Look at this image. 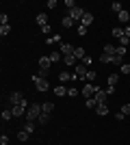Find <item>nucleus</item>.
Here are the masks:
<instances>
[{
	"label": "nucleus",
	"mask_w": 130,
	"mask_h": 145,
	"mask_svg": "<svg viewBox=\"0 0 130 145\" xmlns=\"http://www.w3.org/2000/svg\"><path fill=\"white\" fill-rule=\"evenodd\" d=\"M33 82H35V87H37V91H48L50 89V80L46 78V76H33Z\"/></svg>",
	"instance_id": "1"
},
{
	"label": "nucleus",
	"mask_w": 130,
	"mask_h": 145,
	"mask_svg": "<svg viewBox=\"0 0 130 145\" xmlns=\"http://www.w3.org/2000/svg\"><path fill=\"white\" fill-rule=\"evenodd\" d=\"M41 115V104H31V108L26 110V119L28 121H37V117Z\"/></svg>",
	"instance_id": "2"
},
{
	"label": "nucleus",
	"mask_w": 130,
	"mask_h": 145,
	"mask_svg": "<svg viewBox=\"0 0 130 145\" xmlns=\"http://www.w3.org/2000/svg\"><path fill=\"white\" fill-rule=\"evenodd\" d=\"M50 67H52V63H50V59L48 56H41V59H39V69H41V76H46V74L50 72Z\"/></svg>",
	"instance_id": "3"
},
{
	"label": "nucleus",
	"mask_w": 130,
	"mask_h": 145,
	"mask_svg": "<svg viewBox=\"0 0 130 145\" xmlns=\"http://www.w3.org/2000/svg\"><path fill=\"white\" fill-rule=\"evenodd\" d=\"M87 72H89V67H85L82 63H78V65H76V69H74V76H76V80H85Z\"/></svg>",
	"instance_id": "4"
},
{
	"label": "nucleus",
	"mask_w": 130,
	"mask_h": 145,
	"mask_svg": "<svg viewBox=\"0 0 130 145\" xmlns=\"http://www.w3.org/2000/svg\"><path fill=\"white\" fill-rule=\"evenodd\" d=\"M93 93H95V85L85 82V85H82V97H85V100H89V97H93Z\"/></svg>",
	"instance_id": "5"
},
{
	"label": "nucleus",
	"mask_w": 130,
	"mask_h": 145,
	"mask_svg": "<svg viewBox=\"0 0 130 145\" xmlns=\"http://www.w3.org/2000/svg\"><path fill=\"white\" fill-rule=\"evenodd\" d=\"M82 15H85V11H82L80 7H74V9L69 11V18L74 20V22H80V20H82Z\"/></svg>",
	"instance_id": "6"
},
{
	"label": "nucleus",
	"mask_w": 130,
	"mask_h": 145,
	"mask_svg": "<svg viewBox=\"0 0 130 145\" xmlns=\"http://www.w3.org/2000/svg\"><path fill=\"white\" fill-rule=\"evenodd\" d=\"M9 100H11V106H18V104H24V102H26V97L22 95V93H18V91H15V93H11V97H9Z\"/></svg>",
	"instance_id": "7"
},
{
	"label": "nucleus",
	"mask_w": 130,
	"mask_h": 145,
	"mask_svg": "<svg viewBox=\"0 0 130 145\" xmlns=\"http://www.w3.org/2000/svg\"><path fill=\"white\" fill-rule=\"evenodd\" d=\"M93 100H95L98 104H106V93H104L102 89H100V87H95V93H93Z\"/></svg>",
	"instance_id": "8"
},
{
	"label": "nucleus",
	"mask_w": 130,
	"mask_h": 145,
	"mask_svg": "<svg viewBox=\"0 0 130 145\" xmlns=\"http://www.w3.org/2000/svg\"><path fill=\"white\" fill-rule=\"evenodd\" d=\"M59 80H61V85H65V82L76 80V76H74V74H69V72H61V74H59Z\"/></svg>",
	"instance_id": "9"
},
{
	"label": "nucleus",
	"mask_w": 130,
	"mask_h": 145,
	"mask_svg": "<svg viewBox=\"0 0 130 145\" xmlns=\"http://www.w3.org/2000/svg\"><path fill=\"white\" fill-rule=\"evenodd\" d=\"M80 24H82V26H87V28H89V26L93 24V13L85 11V15H82V20H80Z\"/></svg>",
	"instance_id": "10"
},
{
	"label": "nucleus",
	"mask_w": 130,
	"mask_h": 145,
	"mask_svg": "<svg viewBox=\"0 0 130 145\" xmlns=\"http://www.w3.org/2000/svg\"><path fill=\"white\" fill-rule=\"evenodd\" d=\"M59 52H61L63 56H65V54H74V46H69V43L63 41V43H61V50H59Z\"/></svg>",
	"instance_id": "11"
},
{
	"label": "nucleus",
	"mask_w": 130,
	"mask_h": 145,
	"mask_svg": "<svg viewBox=\"0 0 130 145\" xmlns=\"http://www.w3.org/2000/svg\"><path fill=\"white\" fill-rule=\"evenodd\" d=\"M95 113H98L100 117L108 115V106H106V104H98V106H95Z\"/></svg>",
	"instance_id": "12"
},
{
	"label": "nucleus",
	"mask_w": 130,
	"mask_h": 145,
	"mask_svg": "<svg viewBox=\"0 0 130 145\" xmlns=\"http://www.w3.org/2000/svg\"><path fill=\"white\" fill-rule=\"evenodd\" d=\"M35 22H37L39 26H46V24H48V15H46V13H37Z\"/></svg>",
	"instance_id": "13"
},
{
	"label": "nucleus",
	"mask_w": 130,
	"mask_h": 145,
	"mask_svg": "<svg viewBox=\"0 0 130 145\" xmlns=\"http://www.w3.org/2000/svg\"><path fill=\"white\" fill-rule=\"evenodd\" d=\"M54 110V102H46V104H41V113H46V115H50Z\"/></svg>",
	"instance_id": "14"
},
{
	"label": "nucleus",
	"mask_w": 130,
	"mask_h": 145,
	"mask_svg": "<svg viewBox=\"0 0 130 145\" xmlns=\"http://www.w3.org/2000/svg\"><path fill=\"white\" fill-rule=\"evenodd\" d=\"M117 20L122 22V24H126V22L130 20V13L126 11V9H124V11H119V13H117Z\"/></svg>",
	"instance_id": "15"
},
{
	"label": "nucleus",
	"mask_w": 130,
	"mask_h": 145,
	"mask_svg": "<svg viewBox=\"0 0 130 145\" xmlns=\"http://www.w3.org/2000/svg\"><path fill=\"white\" fill-rule=\"evenodd\" d=\"M63 61H65V65H78V61H76L74 59V54H65V56H63Z\"/></svg>",
	"instance_id": "16"
},
{
	"label": "nucleus",
	"mask_w": 130,
	"mask_h": 145,
	"mask_svg": "<svg viewBox=\"0 0 130 145\" xmlns=\"http://www.w3.org/2000/svg\"><path fill=\"white\" fill-rule=\"evenodd\" d=\"M54 93L59 97H65L67 95V89H65V85H59V87H54Z\"/></svg>",
	"instance_id": "17"
},
{
	"label": "nucleus",
	"mask_w": 130,
	"mask_h": 145,
	"mask_svg": "<svg viewBox=\"0 0 130 145\" xmlns=\"http://www.w3.org/2000/svg\"><path fill=\"white\" fill-rule=\"evenodd\" d=\"M48 59H50V63H59V61H63V54L61 52H52Z\"/></svg>",
	"instance_id": "18"
},
{
	"label": "nucleus",
	"mask_w": 130,
	"mask_h": 145,
	"mask_svg": "<svg viewBox=\"0 0 130 145\" xmlns=\"http://www.w3.org/2000/svg\"><path fill=\"white\" fill-rule=\"evenodd\" d=\"M100 63H115V56L104 54V52H102V56H100Z\"/></svg>",
	"instance_id": "19"
},
{
	"label": "nucleus",
	"mask_w": 130,
	"mask_h": 145,
	"mask_svg": "<svg viewBox=\"0 0 130 145\" xmlns=\"http://www.w3.org/2000/svg\"><path fill=\"white\" fill-rule=\"evenodd\" d=\"M95 78H98V74L93 72V69H89V72H87V76H85V80H87V82H91V85H93V80H95Z\"/></svg>",
	"instance_id": "20"
},
{
	"label": "nucleus",
	"mask_w": 130,
	"mask_h": 145,
	"mask_svg": "<svg viewBox=\"0 0 130 145\" xmlns=\"http://www.w3.org/2000/svg\"><path fill=\"white\" fill-rule=\"evenodd\" d=\"M115 56H119V59H124V56H126V48H124V46H115Z\"/></svg>",
	"instance_id": "21"
},
{
	"label": "nucleus",
	"mask_w": 130,
	"mask_h": 145,
	"mask_svg": "<svg viewBox=\"0 0 130 145\" xmlns=\"http://www.w3.org/2000/svg\"><path fill=\"white\" fill-rule=\"evenodd\" d=\"M85 56L87 54H85V50H82V48H74V59L76 61H78V59H85Z\"/></svg>",
	"instance_id": "22"
},
{
	"label": "nucleus",
	"mask_w": 130,
	"mask_h": 145,
	"mask_svg": "<svg viewBox=\"0 0 130 145\" xmlns=\"http://www.w3.org/2000/svg\"><path fill=\"white\" fill-rule=\"evenodd\" d=\"M104 54L115 56V46H113V43H106V46H104Z\"/></svg>",
	"instance_id": "23"
},
{
	"label": "nucleus",
	"mask_w": 130,
	"mask_h": 145,
	"mask_svg": "<svg viewBox=\"0 0 130 145\" xmlns=\"http://www.w3.org/2000/svg\"><path fill=\"white\" fill-rule=\"evenodd\" d=\"M122 35H124V28H122V26H115V28H113V37H115V39H119Z\"/></svg>",
	"instance_id": "24"
},
{
	"label": "nucleus",
	"mask_w": 130,
	"mask_h": 145,
	"mask_svg": "<svg viewBox=\"0 0 130 145\" xmlns=\"http://www.w3.org/2000/svg\"><path fill=\"white\" fill-rule=\"evenodd\" d=\"M117 80H119L117 74H111V76H108V87H115V85H117Z\"/></svg>",
	"instance_id": "25"
},
{
	"label": "nucleus",
	"mask_w": 130,
	"mask_h": 145,
	"mask_svg": "<svg viewBox=\"0 0 130 145\" xmlns=\"http://www.w3.org/2000/svg\"><path fill=\"white\" fill-rule=\"evenodd\" d=\"M24 132H28V134L35 132V121H28V123H26V126H24Z\"/></svg>",
	"instance_id": "26"
},
{
	"label": "nucleus",
	"mask_w": 130,
	"mask_h": 145,
	"mask_svg": "<svg viewBox=\"0 0 130 145\" xmlns=\"http://www.w3.org/2000/svg\"><path fill=\"white\" fill-rule=\"evenodd\" d=\"M74 24H76V22H74L72 18H69V15H67V18H63V26H65V28H72Z\"/></svg>",
	"instance_id": "27"
},
{
	"label": "nucleus",
	"mask_w": 130,
	"mask_h": 145,
	"mask_svg": "<svg viewBox=\"0 0 130 145\" xmlns=\"http://www.w3.org/2000/svg\"><path fill=\"white\" fill-rule=\"evenodd\" d=\"M117 41H119V46H124V48H128V43H130V37L122 35V37H119V39H117Z\"/></svg>",
	"instance_id": "28"
},
{
	"label": "nucleus",
	"mask_w": 130,
	"mask_h": 145,
	"mask_svg": "<svg viewBox=\"0 0 130 145\" xmlns=\"http://www.w3.org/2000/svg\"><path fill=\"white\" fill-rule=\"evenodd\" d=\"M11 33V24H5V26H0V35L5 37V35H9Z\"/></svg>",
	"instance_id": "29"
},
{
	"label": "nucleus",
	"mask_w": 130,
	"mask_h": 145,
	"mask_svg": "<svg viewBox=\"0 0 130 145\" xmlns=\"http://www.w3.org/2000/svg\"><path fill=\"white\" fill-rule=\"evenodd\" d=\"M67 95L69 97H76V95H80V91L76 89V87H69V89H67Z\"/></svg>",
	"instance_id": "30"
},
{
	"label": "nucleus",
	"mask_w": 130,
	"mask_h": 145,
	"mask_svg": "<svg viewBox=\"0 0 130 145\" xmlns=\"http://www.w3.org/2000/svg\"><path fill=\"white\" fill-rule=\"evenodd\" d=\"M0 115H2V119H5V121L13 119V113H11V108H9V110H2V113H0Z\"/></svg>",
	"instance_id": "31"
},
{
	"label": "nucleus",
	"mask_w": 130,
	"mask_h": 145,
	"mask_svg": "<svg viewBox=\"0 0 130 145\" xmlns=\"http://www.w3.org/2000/svg\"><path fill=\"white\" fill-rule=\"evenodd\" d=\"M28 137H31V134H28V132H24V130H20V132H18V141H22V143H24V141L28 139Z\"/></svg>",
	"instance_id": "32"
},
{
	"label": "nucleus",
	"mask_w": 130,
	"mask_h": 145,
	"mask_svg": "<svg viewBox=\"0 0 130 145\" xmlns=\"http://www.w3.org/2000/svg\"><path fill=\"white\" fill-rule=\"evenodd\" d=\"M56 41H61V35H52V37H48V39H46V43H56Z\"/></svg>",
	"instance_id": "33"
},
{
	"label": "nucleus",
	"mask_w": 130,
	"mask_h": 145,
	"mask_svg": "<svg viewBox=\"0 0 130 145\" xmlns=\"http://www.w3.org/2000/svg\"><path fill=\"white\" fill-rule=\"evenodd\" d=\"M48 119H50V115H46V113H41V115L37 117V121H39V123H48Z\"/></svg>",
	"instance_id": "34"
},
{
	"label": "nucleus",
	"mask_w": 130,
	"mask_h": 145,
	"mask_svg": "<svg viewBox=\"0 0 130 145\" xmlns=\"http://www.w3.org/2000/svg\"><path fill=\"white\" fill-rule=\"evenodd\" d=\"M5 24H9V15H7V13H0V26H5Z\"/></svg>",
	"instance_id": "35"
},
{
	"label": "nucleus",
	"mask_w": 130,
	"mask_h": 145,
	"mask_svg": "<svg viewBox=\"0 0 130 145\" xmlns=\"http://www.w3.org/2000/svg\"><path fill=\"white\" fill-rule=\"evenodd\" d=\"M111 9H113V11H115V13H119V11H124V7L119 5V2H113V5H111Z\"/></svg>",
	"instance_id": "36"
},
{
	"label": "nucleus",
	"mask_w": 130,
	"mask_h": 145,
	"mask_svg": "<svg viewBox=\"0 0 130 145\" xmlns=\"http://www.w3.org/2000/svg\"><path fill=\"white\" fill-rule=\"evenodd\" d=\"M91 63H93V59H91V56H85V59H82V65H85V67H89V69H91Z\"/></svg>",
	"instance_id": "37"
},
{
	"label": "nucleus",
	"mask_w": 130,
	"mask_h": 145,
	"mask_svg": "<svg viewBox=\"0 0 130 145\" xmlns=\"http://www.w3.org/2000/svg\"><path fill=\"white\" fill-rule=\"evenodd\" d=\"M119 72H122V74H130V65H128V63H124V65L119 67Z\"/></svg>",
	"instance_id": "38"
},
{
	"label": "nucleus",
	"mask_w": 130,
	"mask_h": 145,
	"mask_svg": "<svg viewBox=\"0 0 130 145\" xmlns=\"http://www.w3.org/2000/svg\"><path fill=\"white\" fill-rule=\"evenodd\" d=\"M87 106H89V108H95V106H98V102H95L93 97H89V100H87Z\"/></svg>",
	"instance_id": "39"
},
{
	"label": "nucleus",
	"mask_w": 130,
	"mask_h": 145,
	"mask_svg": "<svg viewBox=\"0 0 130 145\" xmlns=\"http://www.w3.org/2000/svg\"><path fill=\"white\" fill-rule=\"evenodd\" d=\"M122 113H124L126 117L130 115V104H124V106H122Z\"/></svg>",
	"instance_id": "40"
},
{
	"label": "nucleus",
	"mask_w": 130,
	"mask_h": 145,
	"mask_svg": "<svg viewBox=\"0 0 130 145\" xmlns=\"http://www.w3.org/2000/svg\"><path fill=\"white\" fill-rule=\"evenodd\" d=\"M78 35H80V37H85V35H87V26H82V24L78 26Z\"/></svg>",
	"instance_id": "41"
},
{
	"label": "nucleus",
	"mask_w": 130,
	"mask_h": 145,
	"mask_svg": "<svg viewBox=\"0 0 130 145\" xmlns=\"http://www.w3.org/2000/svg\"><path fill=\"white\" fill-rule=\"evenodd\" d=\"M65 7H67V9H69V11H72V9H74V0H65Z\"/></svg>",
	"instance_id": "42"
},
{
	"label": "nucleus",
	"mask_w": 130,
	"mask_h": 145,
	"mask_svg": "<svg viewBox=\"0 0 130 145\" xmlns=\"http://www.w3.org/2000/svg\"><path fill=\"white\" fill-rule=\"evenodd\" d=\"M9 143V137H7V134H2V137H0V145H7Z\"/></svg>",
	"instance_id": "43"
},
{
	"label": "nucleus",
	"mask_w": 130,
	"mask_h": 145,
	"mask_svg": "<svg viewBox=\"0 0 130 145\" xmlns=\"http://www.w3.org/2000/svg\"><path fill=\"white\" fill-rule=\"evenodd\" d=\"M115 119H117V121H124V119H126V115H124V113H122V110H119L117 115H115Z\"/></svg>",
	"instance_id": "44"
},
{
	"label": "nucleus",
	"mask_w": 130,
	"mask_h": 145,
	"mask_svg": "<svg viewBox=\"0 0 130 145\" xmlns=\"http://www.w3.org/2000/svg\"><path fill=\"white\" fill-rule=\"evenodd\" d=\"M41 33H43V35H48V33H50V24H46V26H41Z\"/></svg>",
	"instance_id": "45"
},
{
	"label": "nucleus",
	"mask_w": 130,
	"mask_h": 145,
	"mask_svg": "<svg viewBox=\"0 0 130 145\" xmlns=\"http://www.w3.org/2000/svg\"><path fill=\"white\" fill-rule=\"evenodd\" d=\"M106 95H111V93H115V87H106V91H104Z\"/></svg>",
	"instance_id": "46"
},
{
	"label": "nucleus",
	"mask_w": 130,
	"mask_h": 145,
	"mask_svg": "<svg viewBox=\"0 0 130 145\" xmlns=\"http://www.w3.org/2000/svg\"><path fill=\"white\" fill-rule=\"evenodd\" d=\"M48 9H56V0H50V2H48Z\"/></svg>",
	"instance_id": "47"
},
{
	"label": "nucleus",
	"mask_w": 130,
	"mask_h": 145,
	"mask_svg": "<svg viewBox=\"0 0 130 145\" xmlns=\"http://www.w3.org/2000/svg\"><path fill=\"white\" fill-rule=\"evenodd\" d=\"M124 35H126V37H130V24H128V26H124Z\"/></svg>",
	"instance_id": "48"
},
{
	"label": "nucleus",
	"mask_w": 130,
	"mask_h": 145,
	"mask_svg": "<svg viewBox=\"0 0 130 145\" xmlns=\"http://www.w3.org/2000/svg\"><path fill=\"white\" fill-rule=\"evenodd\" d=\"M0 113H2V110H0Z\"/></svg>",
	"instance_id": "49"
}]
</instances>
